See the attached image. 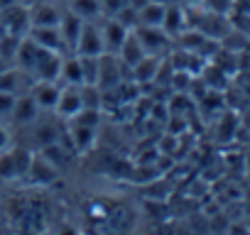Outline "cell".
<instances>
[{
    "label": "cell",
    "mask_w": 250,
    "mask_h": 235,
    "mask_svg": "<svg viewBox=\"0 0 250 235\" xmlns=\"http://www.w3.org/2000/svg\"><path fill=\"white\" fill-rule=\"evenodd\" d=\"M62 61H64V54L62 52H52V49H42L40 47V54L35 59V66H32V76L40 78V81H57L59 74H62Z\"/></svg>",
    "instance_id": "6da1fadb"
},
{
    "label": "cell",
    "mask_w": 250,
    "mask_h": 235,
    "mask_svg": "<svg viewBox=\"0 0 250 235\" xmlns=\"http://www.w3.org/2000/svg\"><path fill=\"white\" fill-rule=\"evenodd\" d=\"M57 115L64 118V120H71L76 113L83 110V93H81V86H71V83H64L62 91H59V100L54 105Z\"/></svg>",
    "instance_id": "7a4b0ae2"
},
{
    "label": "cell",
    "mask_w": 250,
    "mask_h": 235,
    "mask_svg": "<svg viewBox=\"0 0 250 235\" xmlns=\"http://www.w3.org/2000/svg\"><path fill=\"white\" fill-rule=\"evenodd\" d=\"M74 54H79V57H101V54H105L101 27H96L93 22H83V30H81V37L76 42Z\"/></svg>",
    "instance_id": "3957f363"
},
{
    "label": "cell",
    "mask_w": 250,
    "mask_h": 235,
    "mask_svg": "<svg viewBox=\"0 0 250 235\" xmlns=\"http://www.w3.org/2000/svg\"><path fill=\"white\" fill-rule=\"evenodd\" d=\"M0 20L5 22V30L13 32V35H27L30 30V8L27 5H20V3H13L10 8L0 10Z\"/></svg>",
    "instance_id": "277c9868"
},
{
    "label": "cell",
    "mask_w": 250,
    "mask_h": 235,
    "mask_svg": "<svg viewBox=\"0 0 250 235\" xmlns=\"http://www.w3.org/2000/svg\"><path fill=\"white\" fill-rule=\"evenodd\" d=\"M57 176H59V169H57L54 162H49L42 152L32 155V162H30V169H27V179H32L40 186H47V184H54Z\"/></svg>",
    "instance_id": "5b68a950"
},
{
    "label": "cell",
    "mask_w": 250,
    "mask_h": 235,
    "mask_svg": "<svg viewBox=\"0 0 250 235\" xmlns=\"http://www.w3.org/2000/svg\"><path fill=\"white\" fill-rule=\"evenodd\" d=\"M133 32L138 35V39H140V44H143V49H145L147 54H160V52L167 47V42H169V35H167L162 27L138 25Z\"/></svg>",
    "instance_id": "8992f818"
},
{
    "label": "cell",
    "mask_w": 250,
    "mask_h": 235,
    "mask_svg": "<svg viewBox=\"0 0 250 235\" xmlns=\"http://www.w3.org/2000/svg\"><path fill=\"white\" fill-rule=\"evenodd\" d=\"M83 22H86V20H81V18L74 15L71 10L62 13V20H59V35H62V39H64L66 52H74V49H76V42H79V37H81Z\"/></svg>",
    "instance_id": "52a82bcc"
},
{
    "label": "cell",
    "mask_w": 250,
    "mask_h": 235,
    "mask_svg": "<svg viewBox=\"0 0 250 235\" xmlns=\"http://www.w3.org/2000/svg\"><path fill=\"white\" fill-rule=\"evenodd\" d=\"M62 10L52 3H32L30 5V27H59Z\"/></svg>",
    "instance_id": "ba28073f"
},
{
    "label": "cell",
    "mask_w": 250,
    "mask_h": 235,
    "mask_svg": "<svg viewBox=\"0 0 250 235\" xmlns=\"http://www.w3.org/2000/svg\"><path fill=\"white\" fill-rule=\"evenodd\" d=\"M27 37L37 44V47H42V49H52V52H66V47H64V39H62V35H59V27H30L27 30Z\"/></svg>",
    "instance_id": "9c48e42d"
},
{
    "label": "cell",
    "mask_w": 250,
    "mask_h": 235,
    "mask_svg": "<svg viewBox=\"0 0 250 235\" xmlns=\"http://www.w3.org/2000/svg\"><path fill=\"white\" fill-rule=\"evenodd\" d=\"M101 35H103V44H105V52L108 54H118L120 44L125 42V37L130 35V30L125 27L120 20H108L103 27H101Z\"/></svg>",
    "instance_id": "30bf717a"
},
{
    "label": "cell",
    "mask_w": 250,
    "mask_h": 235,
    "mask_svg": "<svg viewBox=\"0 0 250 235\" xmlns=\"http://www.w3.org/2000/svg\"><path fill=\"white\" fill-rule=\"evenodd\" d=\"M59 91L62 86H57V81H37V86L32 88V98L42 110H54L59 100Z\"/></svg>",
    "instance_id": "8fae6325"
},
{
    "label": "cell",
    "mask_w": 250,
    "mask_h": 235,
    "mask_svg": "<svg viewBox=\"0 0 250 235\" xmlns=\"http://www.w3.org/2000/svg\"><path fill=\"white\" fill-rule=\"evenodd\" d=\"M145 54H147V52L143 49V44H140L138 35L130 30V35L125 37V42H123V44H120V49H118V59H120L125 66H130V69H133V66L145 57Z\"/></svg>",
    "instance_id": "7c38bea8"
},
{
    "label": "cell",
    "mask_w": 250,
    "mask_h": 235,
    "mask_svg": "<svg viewBox=\"0 0 250 235\" xmlns=\"http://www.w3.org/2000/svg\"><path fill=\"white\" fill-rule=\"evenodd\" d=\"M37 115H40V105L35 103L32 96H18L15 105H13V118L15 123L27 125V123H37Z\"/></svg>",
    "instance_id": "4fadbf2b"
},
{
    "label": "cell",
    "mask_w": 250,
    "mask_h": 235,
    "mask_svg": "<svg viewBox=\"0 0 250 235\" xmlns=\"http://www.w3.org/2000/svg\"><path fill=\"white\" fill-rule=\"evenodd\" d=\"M165 13H167V5H165V3L150 0V3H145L143 8H138V25H145V27H162Z\"/></svg>",
    "instance_id": "5bb4252c"
},
{
    "label": "cell",
    "mask_w": 250,
    "mask_h": 235,
    "mask_svg": "<svg viewBox=\"0 0 250 235\" xmlns=\"http://www.w3.org/2000/svg\"><path fill=\"white\" fill-rule=\"evenodd\" d=\"M160 69V59L157 54H145L135 66H133V78L138 83H147V81H155V74Z\"/></svg>",
    "instance_id": "9a60e30c"
},
{
    "label": "cell",
    "mask_w": 250,
    "mask_h": 235,
    "mask_svg": "<svg viewBox=\"0 0 250 235\" xmlns=\"http://www.w3.org/2000/svg\"><path fill=\"white\" fill-rule=\"evenodd\" d=\"M59 78H62L64 83H71V86H83V69H81L79 54L62 61V74H59Z\"/></svg>",
    "instance_id": "2e32d148"
},
{
    "label": "cell",
    "mask_w": 250,
    "mask_h": 235,
    "mask_svg": "<svg viewBox=\"0 0 250 235\" xmlns=\"http://www.w3.org/2000/svg\"><path fill=\"white\" fill-rule=\"evenodd\" d=\"M69 10L74 15H79L81 20H96L101 15V0H71Z\"/></svg>",
    "instance_id": "e0dca14e"
},
{
    "label": "cell",
    "mask_w": 250,
    "mask_h": 235,
    "mask_svg": "<svg viewBox=\"0 0 250 235\" xmlns=\"http://www.w3.org/2000/svg\"><path fill=\"white\" fill-rule=\"evenodd\" d=\"M184 22H187V15L182 8H169L167 5V13H165V20H162V30L172 37V35H182L184 30Z\"/></svg>",
    "instance_id": "ac0fdd59"
},
{
    "label": "cell",
    "mask_w": 250,
    "mask_h": 235,
    "mask_svg": "<svg viewBox=\"0 0 250 235\" xmlns=\"http://www.w3.org/2000/svg\"><path fill=\"white\" fill-rule=\"evenodd\" d=\"M20 42H22V35L5 32L3 37H0V57L13 64V61H15V54H18V49H20Z\"/></svg>",
    "instance_id": "d6986e66"
},
{
    "label": "cell",
    "mask_w": 250,
    "mask_h": 235,
    "mask_svg": "<svg viewBox=\"0 0 250 235\" xmlns=\"http://www.w3.org/2000/svg\"><path fill=\"white\" fill-rule=\"evenodd\" d=\"M20 81H22V74H20V69L10 66V69H5L3 74H0V91H10V93H18V88H20Z\"/></svg>",
    "instance_id": "ffe728a7"
},
{
    "label": "cell",
    "mask_w": 250,
    "mask_h": 235,
    "mask_svg": "<svg viewBox=\"0 0 250 235\" xmlns=\"http://www.w3.org/2000/svg\"><path fill=\"white\" fill-rule=\"evenodd\" d=\"M71 135H74V142H76V147H79V150H88V147L93 145V140H96V128L74 125Z\"/></svg>",
    "instance_id": "44dd1931"
},
{
    "label": "cell",
    "mask_w": 250,
    "mask_h": 235,
    "mask_svg": "<svg viewBox=\"0 0 250 235\" xmlns=\"http://www.w3.org/2000/svg\"><path fill=\"white\" fill-rule=\"evenodd\" d=\"M0 179H18V169H15V157H13V150H3L0 152Z\"/></svg>",
    "instance_id": "7402d4cb"
},
{
    "label": "cell",
    "mask_w": 250,
    "mask_h": 235,
    "mask_svg": "<svg viewBox=\"0 0 250 235\" xmlns=\"http://www.w3.org/2000/svg\"><path fill=\"white\" fill-rule=\"evenodd\" d=\"M18 100V93H10V91H0V115H8L13 113V105Z\"/></svg>",
    "instance_id": "603a6c76"
},
{
    "label": "cell",
    "mask_w": 250,
    "mask_h": 235,
    "mask_svg": "<svg viewBox=\"0 0 250 235\" xmlns=\"http://www.w3.org/2000/svg\"><path fill=\"white\" fill-rule=\"evenodd\" d=\"M125 5H130V0H101V8L110 15H115L118 10H123Z\"/></svg>",
    "instance_id": "cb8c5ba5"
},
{
    "label": "cell",
    "mask_w": 250,
    "mask_h": 235,
    "mask_svg": "<svg viewBox=\"0 0 250 235\" xmlns=\"http://www.w3.org/2000/svg\"><path fill=\"white\" fill-rule=\"evenodd\" d=\"M10 147V133L5 128H0V152Z\"/></svg>",
    "instance_id": "d4e9b609"
},
{
    "label": "cell",
    "mask_w": 250,
    "mask_h": 235,
    "mask_svg": "<svg viewBox=\"0 0 250 235\" xmlns=\"http://www.w3.org/2000/svg\"><path fill=\"white\" fill-rule=\"evenodd\" d=\"M10 66H13V64H10V61H5V59H3V57H0V74H3V71H5V69H10Z\"/></svg>",
    "instance_id": "484cf974"
},
{
    "label": "cell",
    "mask_w": 250,
    "mask_h": 235,
    "mask_svg": "<svg viewBox=\"0 0 250 235\" xmlns=\"http://www.w3.org/2000/svg\"><path fill=\"white\" fill-rule=\"evenodd\" d=\"M15 3V0H0V10H5V8H10Z\"/></svg>",
    "instance_id": "4316f807"
},
{
    "label": "cell",
    "mask_w": 250,
    "mask_h": 235,
    "mask_svg": "<svg viewBox=\"0 0 250 235\" xmlns=\"http://www.w3.org/2000/svg\"><path fill=\"white\" fill-rule=\"evenodd\" d=\"M15 3H20V5H27V8H30V5L35 3V0H15Z\"/></svg>",
    "instance_id": "83f0119b"
}]
</instances>
